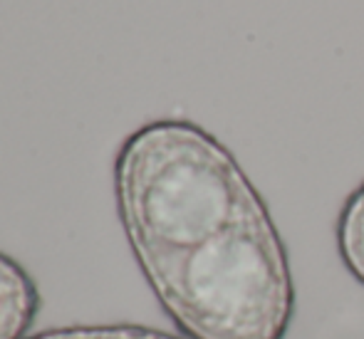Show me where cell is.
Masks as SVG:
<instances>
[{"instance_id": "7a4b0ae2", "label": "cell", "mask_w": 364, "mask_h": 339, "mask_svg": "<svg viewBox=\"0 0 364 339\" xmlns=\"http://www.w3.org/2000/svg\"><path fill=\"white\" fill-rule=\"evenodd\" d=\"M149 287L186 339H285L295 287L273 218L233 225L216 238L139 260Z\"/></svg>"}, {"instance_id": "5b68a950", "label": "cell", "mask_w": 364, "mask_h": 339, "mask_svg": "<svg viewBox=\"0 0 364 339\" xmlns=\"http://www.w3.org/2000/svg\"><path fill=\"white\" fill-rule=\"evenodd\" d=\"M25 339H183L171 332L156 330V327L129 325V322H114V325H73L55 327Z\"/></svg>"}, {"instance_id": "6da1fadb", "label": "cell", "mask_w": 364, "mask_h": 339, "mask_svg": "<svg viewBox=\"0 0 364 339\" xmlns=\"http://www.w3.org/2000/svg\"><path fill=\"white\" fill-rule=\"evenodd\" d=\"M114 193L136 263L196 248L270 215L233 154L186 119L149 122L124 139Z\"/></svg>"}, {"instance_id": "3957f363", "label": "cell", "mask_w": 364, "mask_h": 339, "mask_svg": "<svg viewBox=\"0 0 364 339\" xmlns=\"http://www.w3.org/2000/svg\"><path fill=\"white\" fill-rule=\"evenodd\" d=\"M40 312L33 275L0 250V339H25Z\"/></svg>"}, {"instance_id": "277c9868", "label": "cell", "mask_w": 364, "mask_h": 339, "mask_svg": "<svg viewBox=\"0 0 364 339\" xmlns=\"http://www.w3.org/2000/svg\"><path fill=\"white\" fill-rule=\"evenodd\" d=\"M337 248L345 268L364 285V183L347 196L337 218Z\"/></svg>"}]
</instances>
